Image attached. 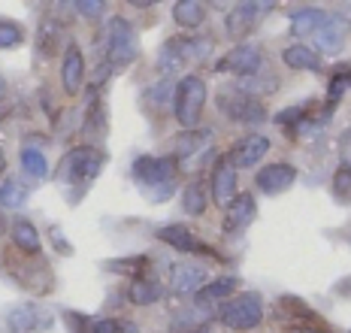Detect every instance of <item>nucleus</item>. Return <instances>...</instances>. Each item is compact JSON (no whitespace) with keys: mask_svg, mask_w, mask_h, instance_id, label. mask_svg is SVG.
<instances>
[{"mask_svg":"<svg viewBox=\"0 0 351 333\" xmlns=\"http://www.w3.org/2000/svg\"><path fill=\"white\" fill-rule=\"evenodd\" d=\"M346 34H348V21L342 16H327V21L321 25V31L315 34L318 49L324 55H336L342 46H346Z\"/></svg>","mask_w":351,"mask_h":333,"instance_id":"nucleus-19","label":"nucleus"},{"mask_svg":"<svg viewBox=\"0 0 351 333\" xmlns=\"http://www.w3.org/2000/svg\"><path fill=\"white\" fill-rule=\"evenodd\" d=\"M134 179L140 182L149 200H155V204L167 200L176 191V182H179V161H176V155H143L134 161Z\"/></svg>","mask_w":351,"mask_h":333,"instance_id":"nucleus-2","label":"nucleus"},{"mask_svg":"<svg viewBox=\"0 0 351 333\" xmlns=\"http://www.w3.org/2000/svg\"><path fill=\"white\" fill-rule=\"evenodd\" d=\"M106 270L121 273V276H130V282H134V279H149V273H152V260L145 258V255L121 258V260H109Z\"/></svg>","mask_w":351,"mask_h":333,"instance_id":"nucleus-27","label":"nucleus"},{"mask_svg":"<svg viewBox=\"0 0 351 333\" xmlns=\"http://www.w3.org/2000/svg\"><path fill=\"white\" fill-rule=\"evenodd\" d=\"M21 40H25L21 25H16L10 18H0V49H16Z\"/></svg>","mask_w":351,"mask_h":333,"instance_id":"nucleus-38","label":"nucleus"},{"mask_svg":"<svg viewBox=\"0 0 351 333\" xmlns=\"http://www.w3.org/2000/svg\"><path fill=\"white\" fill-rule=\"evenodd\" d=\"M173 18L179 27H200L206 21V3H200V0H176Z\"/></svg>","mask_w":351,"mask_h":333,"instance_id":"nucleus-25","label":"nucleus"},{"mask_svg":"<svg viewBox=\"0 0 351 333\" xmlns=\"http://www.w3.org/2000/svg\"><path fill=\"white\" fill-rule=\"evenodd\" d=\"M258 219V200H254V194H237V200L224 209V234H239V230H245L248 224Z\"/></svg>","mask_w":351,"mask_h":333,"instance_id":"nucleus-16","label":"nucleus"},{"mask_svg":"<svg viewBox=\"0 0 351 333\" xmlns=\"http://www.w3.org/2000/svg\"><path fill=\"white\" fill-rule=\"evenodd\" d=\"M21 170L27 173L31 179H46L49 176V164H46V155L40 149H21Z\"/></svg>","mask_w":351,"mask_h":333,"instance_id":"nucleus-31","label":"nucleus"},{"mask_svg":"<svg viewBox=\"0 0 351 333\" xmlns=\"http://www.w3.org/2000/svg\"><path fill=\"white\" fill-rule=\"evenodd\" d=\"M348 88H351V76H348Z\"/></svg>","mask_w":351,"mask_h":333,"instance_id":"nucleus-47","label":"nucleus"},{"mask_svg":"<svg viewBox=\"0 0 351 333\" xmlns=\"http://www.w3.org/2000/svg\"><path fill=\"white\" fill-rule=\"evenodd\" d=\"M330 191H333V197H336V200H342V204H346V200H351V170H348V166H342V164H339V170L333 173Z\"/></svg>","mask_w":351,"mask_h":333,"instance_id":"nucleus-37","label":"nucleus"},{"mask_svg":"<svg viewBox=\"0 0 351 333\" xmlns=\"http://www.w3.org/2000/svg\"><path fill=\"white\" fill-rule=\"evenodd\" d=\"M218 321L230 330H254L263 324V300L261 294L245 291L237 294L218 309Z\"/></svg>","mask_w":351,"mask_h":333,"instance_id":"nucleus-6","label":"nucleus"},{"mask_svg":"<svg viewBox=\"0 0 351 333\" xmlns=\"http://www.w3.org/2000/svg\"><path fill=\"white\" fill-rule=\"evenodd\" d=\"M67 321L73 333H91V318H85L79 312H67Z\"/></svg>","mask_w":351,"mask_h":333,"instance_id":"nucleus-40","label":"nucleus"},{"mask_svg":"<svg viewBox=\"0 0 351 333\" xmlns=\"http://www.w3.org/2000/svg\"><path fill=\"white\" fill-rule=\"evenodd\" d=\"M203 106H206V82H203L197 73L191 76H182L176 82V91H173V115L182 127H197L203 115Z\"/></svg>","mask_w":351,"mask_h":333,"instance_id":"nucleus-4","label":"nucleus"},{"mask_svg":"<svg viewBox=\"0 0 351 333\" xmlns=\"http://www.w3.org/2000/svg\"><path fill=\"white\" fill-rule=\"evenodd\" d=\"M10 234H12V245H16L19 251H25V255L40 258V251H43L40 234H36V227H34V224L27 221V219H16V221H12Z\"/></svg>","mask_w":351,"mask_h":333,"instance_id":"nucleus-21","label":"nucleus"},{"mask_svg":"<svg viewBox=\"0 0 351 333\" xmlns=\"http://www.w3.org/2000/svg\"><path fill=\"white\" fill-rule=\"evenodd\" d=\"M0 264H3V270L12 276V282H16L19 288H25L31 297L52 294V288H55L52 267H49L43 258L25 255V251H19L16 245H10V249H3Z\"/></svg>","mask_w":351,"mask_h":333,"instance_id":"nucleus-1","label":"nucleus"},{"mask_svg":"<svg viewBox=\"0 0 351 333\" xmlns=\"http://www.w3.org/2000/svg\"><path fill=\"white\" fill-rule=\"evenodd\" d=\"M269 10H273V3H237L228 16H224V31H228V37L230 40L248 37Z\"/></svg>","mask_w":351,"mask_h":333,"instance_id":"nucleus-12","label":"nucleus"},{"mask_svg":"<svg viewBox=\"0 0 351 333\" xmlns=\"http://www.w3.org/2000/svg\"><path fill=\"white\" fill-rule=\"evenodd\" d=\"M312 106L315 103H297V106H291V110L276 112V125L288 127V134H294V130L303 127V121H306V115L312 112Z\"/></svg>","mask_w":351,"mask_h":333,"instance_id":"nucleus-32","label":"nucleus"},{"mask_svg":"<svg viewBox=\"0 0 351 333\" xmlns=\"http://www.w3.org/2000/svg\"><path fill=\"white\" fill-rule=\"evenodd\" d=\"M291 333H333L327 328H300V330H291Z\"/></svg>","mask_w":351,"mask_h":333,"instance_id":"nucleus-43","label":"nucleus"},{"mask_svg":"<svg viewBox=\"0 0 351 333\" xmlns=\"http://www.w3.org/2000/svg\"><path fill=\"white\" fill-rule=\"evenodd\" d=\"M294 182H297V166H291V164H285V161L267 164L263 170H258V176H254V185H258V191L269 194V197H276V194H285Z\"/></svg>","mask_w":351,"mask_h":333,"instance_id":"nucleus-15","label":"nucleus"},{"mask_svg":"<svg viewBox=\"0 0 351 333\" xmlns=\"http://www.w3.org/2000/svg\"><path fill=\"white\" fill-rule=\"evenodd\" d=\"M61 85L67 94H79L85 85V58L76 42H67L61 58Z\"/></svg>","mask_w":351,"mask_h":333,"instance_id":"nucleus-18","label":"nucleus"},{"mask_svg":"<svg viewBox=\"0 0 351 333\" xmlns=\"http://www.w3.org/2000/svg\"><path fill=\"white\" fill-rule=\"evenodd\" d=\"M206 285V270L197 264H188V260H179V264L170 267V288L173 294L188 297V294H200V288Z\"/></svg>","mask_w":351,"mask_h":333,"instance_id":"nucleus-17","label":"nucleus"},{"mask_svg":"<svg viewBox=\"0 0 351 333\" xmlns=\"http://www.w3.org/2000/svg\"><path fill=\"white\" fill-rule=\"evenodd\" d=\"M273 318L282 324V328H288V330L324 328V318H321L306 300H300V297H291V294L279 297V303H276V309H273Z\"/></svg>","mask_w":351,"mask_h":333,"instance_id":"nucleus-8","label":"nucleus"},{"mask_svg":"<svg viewBox=\"0 0 351 333\" xmlns=\"http://www.w3.org/2000/svg\"><path fill=\"white\" fill-rule=\"evenodd\" d=\"M261 67H263V52L258 46H252V42L233 46L230 52L215 64L218 73H230V76H239V79H252Z\"/></svg>","mask_w":351,"mask_h":333,"instance_id":"nucleus-9","label":"nucleus"},{"mask_svg":"<svg viewBox=\"0 0 351 333\" xmlns=\"http://www.w3.org/2000/svg\"><path fill=\"white\" fill-rule=\"evenodd\" d=\"M3 94H6V79H3V73H0V100H3Z\"/></svg>","mask_w":351,"mask_h":333,"instance_id":"nucleus-46","label":"nucleus"},{"mask_svg":"<svg viewBox=\"0 0 351 333\" xmlns=\"http://www.w3.org/2000/svg\"><path fill=\"white\" fill-rule=\"evenodd\" d=\"M324 21H327L324 10H318V6H300V10L291 12V34H294V37L318 34Z\"/></svg>","mask_w":351,"mask_h":333,"instance_id":"nucleus-20","label":"nucleus"},{"mask_svg":"<svg viewBox=\"0 0 351 333\" xmlns=\"http://www.w3.org/2000/svg\"><path fill=\"white\" fill-rule=\"evenodd\" d=\"M212 200H215L221 209H228L233 200H237V166L228 161V155H221L215 164H212Z\"/></svg>","mask_w":351,"mask_h":333,"instance_id":"nucleus-14","label":"nucleus"},{"mask_svg":"<svg viewBox=\"0 0 351 333\" xmlns=\"http://www.w3.org/2000/svg\"><path fill=\"white\" fill-rule=\"evenodd\" d=\"M185 64V52H182V40L179 37H173V40H167L164 46H160V52H158V70L164 76H173L176 70Z\"/></svg>","mask_w":351,"mask_h":333,"instance_id":"nucleus-26","label":"nucleus"},{"mask_svg":"<svg viewBox=\"0 0 351 333\" xmlns=\"http://www.w3.org/2000/svg\"><path fill=\"white\" fill-rule=\"evenodd\" d=\"M73 10L82 12V16H88V18H94V16H100V12L106 10V3H97V0H76Z\"/></svg>","mask_w":351,"mask_h":333,"instance_id":"nucleus-39","label":"nucleus"},{"mask_svg":"<svg viewBox=\"0 0 351 333\" xmlns=\"http://www.w3.org/2000/svg\"><path fill=\"white\" fill-rule=\"evenodd\" d=\"M218 110L228 115L230 121H237V125H261L263 119H267V110H263V103L254 94H245L243 88H224L218 91Z\"/></svg>","mask_w":351,"mask_h":333,"instance_id":"nucleus-7","label":"nucleus"},{"mask_svg":"<svg viewBox=\"0 0 351 333\" xmlns=\"http://www.w3.org/2000/svg\"><path fill=\"white\" fill-rule=\"evenodd\" d=\"M206 204H209L206 185H203L200 179L188 182L185 191H182V209H185L188 215H203V212H206Z\"/></svg>","mask_w":351,"mask_h":333,"instance_id":"nucleus-28","label":"nucleus"},{"mask_svg":"<svg viewBox=\"0 0 351 333\" xmlns=\"http://www.w3.org/2000/svg\"><path fill=\"white\" fill-rule=\"evenodd\" d=\"M155 236L160 243L170 245V249L182 251V255H209V258H218L215 249H212L209 243H203L191 227H185V224H164V227H158Z\"/></svg>","mask_w":351,"mask_h":333,"instance_id":"nucleus-11","label":"nucleus"},{"mask_svg":"<svg viewBox=\"0 0 351 333\" xmlns=\"http://www.w3.org/2000/svg\"><path fill=\"white\" fill-rule=\"evenodd\" d=\"M136 34L134 25H130L124 16H112L106 21V40H104V61L112 70H124L136 61Z\"/></svg>","mask_w":351,"mask_h":333,"instance_id":"nucleus-3","label":"nucleus"},{"mask_svg":"<svg viewBox=\"0 0 351 333\" xmlns=\"http://www.w3.org/2000/svg\"><path fill=\"white\" fill-rule=\"evenodd\" d=\"M91 333H140V328L124 318H94Z\"/></svg>","mask_w":351,"mask_h":333,"instance_id":"nucleus-35","label":"nucleus"},{"mask_svg":"<svg viewBox=\"0 0 351 333\" xmlns=\"http://www.w3.org/2000/svg\"><path fill=\"white\" fill-rule=\"evenodd\" d=\"M348 76H351L348 67H339V70H336V73L330 76V85H327V112H333V106L339 103L342 91L348 88Z\"/></svg>","mask_w":351,"mask_h":333,"instance_id":"nucleus-36","label":"nucleus"},{"mask_svg":"<svg viewBox=\"0 0 351 333\" xmlns=\"http://www.w3.org/2000/svg\"><path fill=\"white\" fill-rule=\"evenodd\" d=\"M3 170H6V155H3V149H0V179H3Z\"/></svg>","mask_w":351,"mask_h":333,"instance_id":"nucleus-44","label":"nucleus"},{"mask_svg":"<svg viewBox=\"0 0 351 333\" xmlns=\"http://www.w3.org/2000/svg\"><path fill=\"white\" fill-rule=\"evenodd\" d=\"M339 155H342V166L351 170V127L342 130V136H339Z\"/></svg>","mask_w":351,"mask_h":333,"instance_id":"nucleus-41","label":"nucleus"},{"mask_svg":"<svg viewBox=\"0 0 351 333\" xmlns=\"http://www.w3.org/2000/svg\"><path fill=\"white\" fill-rule=\"evenodd\" d=\"M49 240H52V243L58 245V251H61V255H73V249H70V243L64 240L61 227H49Z\"/></svg>","mask_w":351,"mask_h":333,"instance_id":"nucleus-42","label":"nucleus"},{"mask_svg":"<svg viewBox=\"0 0 351 333\" xmlns=\"http://www.w3.org/2000/svg\"><path fill=\"white\" fill-rule=\"evenodd\" d=\"M160 297H164V285H160L158 279H134L128 285V300L136 303V306H152V303H158Z\"/></svg>","mask_w":351,"mask_h":333,"instance_id":"nucleus-23","label":"nucleus"},{"mask_svg":"<svg viewBox=\"0 0 351 333\" xmlns=\"http://www.w3.org/2000/svg\"><path fill=\"white\" fill-rule=\"evenodd\" d=\"M282 61H285V67H291V70H321L318 52L309 46H303V42H294V46L285 49Z\"/></svg>","mask_w":351,"mask_h":333,"instance_id":"nucleus-24","label":"nucleus"},{"mask_svg":"<svg viewBox=\"0 0 351 333\" xmlns=\"http://www.w3.org/2000/svg\"><path fill=\"white\" fill-rule=\"evenodd\" d=\"M206 140H209V130H185V134L176 140V161H179V158L197 155Z\"/></svg>","mask_w":351,"mask_h":333,"instance_id":"nucleus-30","label":"nucleus"},{"mask_svg":"<svg viewBox=\"0 0 351 333\" xmlns=\"http://www.w3.org/2000/svg\"><path fill=\"white\" fill-rule=\"evenodd\" d=\"M170 333H206V315H200L197 309H185L173 318Z\"/></svg>","mask_w":351,"mask_h":333,"instance_id":"nucleus-29","label":"nucleus"},{"mask_svg":"<svg viewBox=\"0 0 351 333\" xmlns=\"http://www.w3.org/2000/svg\"><path fill=\"white\" fill-rule=\"evenodd\" d=\"M3 230H10V221H6L3 212H0V234H3Z\"/></svg>","mask_w":351,"mask_h":333,"instance_id":"nucleus-45","label":"nucleus"},{"mask_svg":"<svg viewBox=\"0 0 351 333\" xmlns=\"http://www.w3.org/2000/svg\"><path fill=\"white\" fill-rule=\"evenodd\" d=\"M237 288H239V279L237 276L212 279V282H206V285L200 288V294H197V303H200V306H209V303H218V300L228 303Z\"/></svg>","mask_w":351,"mask_h":333,"instance_id":"nucleus-22","label":"nucleus"},{"mask_svg":"<svg viewBox=\"0 0 351 333\" xmlns=\"http://www.w3.org/2000/svg\"><path fill=\"white\" fill-rule=\"evenodd\" d=\"M179 40H182L185 61H200V58H206L215 49V40L212 37H179Z\"/></svg>","mask_w":351,"mask_h":333,"instance_id":"nucleus-33","label":"nucleus"},{"mask_svg":"<svg viewBox=\"0 0 351 333\" xmlns=\"http://www.w3.org/2000/svg\"><path fill=\"white\" fill-rule=\"evenodd\" d=\"M6 328L10 333H46L52 328V312H46L40 303H19L6 312Z\"/></svg>","mask_w":351,"mask_h":333,"instance_id":"nucleus-10","label":"nucleus"},{"mask_svg":"<svg viewBox=\"0 0 351 333\" xmlns=\"http://www.w3.org/2000/svg\"><path fill=\"white\" fill-rule=\"evenodd\" d=\"M263 155H269V136H263V134H245V136H239V140L230 146L228 161L237 166V170H248V166L261 164Z\"/></svg>","mask_w":351,"mask_h":333,"instance_id":"nucleus-13","label":"nucleus"},{"mask_svg":"<svg viewBox=\"0 0 351 333\" xmlns=\"http://www.w3.org/2000/svg\"><path fill=\"white\" fill-rule=\"evenodd\" d=\"M27 200V188L19 179H3L0 185V206H21Z\"/></svg>","mask_w":351,"mask_h":333,"instance_id":"nucleus-34","label":"nucleus"},{"mask_svg":"<svg viewBox=\"0 0 351 333\" xmlns=\"http://www.w3.org/2000/svg\"><path fill=\"white\" fill-rule=\"evenodd\" d=\"M104 164H106V155L100 149H94V146H76V149H70L67 155H64V161H61V179L67 185H82L88 188L97 179V173L104 170Z\"/></svg>","mask_w":351,"mask_h":333,"instance_id":"nucleus-5","label":"nucleus"}]
</instances>
